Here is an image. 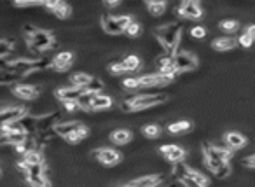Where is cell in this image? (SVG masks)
<instances>
[{"mask_svg": "<svg viewBox=\"0 0 255 187\" xmlns=\"http://www.w3.org/2000/svg\"><path fill=\"white\" fill-rule=\"evenodd\" d=\"M108 70H110V74H114V76H121V74H124V67L121 65V61H116V63H112L110 67H108Z\"/></svg>", "mask_w": 255, "mask_h": 187, "instance_id": "cell-43", "label": "cell"}, {"mask_svg": "<svg viewBox=\"0 0 255 187\" xmlns=\"http://www.w3.org/2000/svg\"><path fill=\"white\" fill-rule=\"evenodd\" d=\"M16 147V152L18 154H26V152H30V151H35V142L33 140H30V138H26V140H23L21 143H18V145H14Z\"/></svg>", "mask_w": 255, "mask_h": 187, "instance_id": "cell-36", "label": "cell"}, {"mask_svg": "<svg viewBox=\"0 0 255 187\" xmlns=\"http://www.w3.org/2000/svg\"><path fill=\"white\" fill-rule=\"evenodd\" d=\"M238 21H234V20H226V21H222L220 23V28H222L224 32H228V33H234L236 30H238Z\"/></svg>", "mask_w": 255, "mask_h": 187, "instance_id": "cell-39", "label": "cell"}, {"mask_svg": "<svg viewBox=\"0 0 255 187\" xmlns=\"http://www.w3.org/2000/svg\"><path fill=\"white\" fill-rule=\"evenodd\" d=\"M40 89L37 86H30V84H20L14 88V95L20 96L23 100H35L39 96Z\"/></svg>", "mask_w": 255, "mask_h": 187, "instance_id": "cell-19", "label": "cell"}, {"mask_svg": "<svg viewBox=\"0 0 255 187\" xmlns=\"http://www.w3.org/2000/svg\"><path fill=\"white\" fill-rule=\"evenodd\" d=\"M131 23V16L129 14H124V16H103L102 25H103V30L112 35H119L124 33V28Z\"/></svg>", "mask_w": 255, "mask_h": 187, "instance_id": "cell-6", "label": "cell"}, {"mask_svg": "<svg viewBox=\"0 0 255 187\" xmlns=\"http://www.w3.org/2000/svg\"><path fill=\"white\" fill-rule=\"evenodd\" d=\"M203 152H204V163H206V166L213 171V175H215L217 179L222 180L231 173L229 164L224 163V161L220 160L213 145H210V143H203Z\"/></svg>", "mask_w": 255, "mask_h": 187, "instance_id": "cell-2", "label": "cell"}, {"mask_svg": "<svg viewBox=\"0 0 255 187\" xmlns=\"http://www.w3.org/2000/svg\"><path fill=\"white\" fill-rule=\"evenodd\" d=\"M123 187H131V186H129V184H128V186H123Z\"/></svg>", "mask_w": 255, "mask_h": 187, "instance_id": "cell-54", "label": "cell"}, {"mask_svg": "<svg viewBox=\"0 0 255 187\" xmlns=\"http://www.w3.org/2000/svg\"><path fill=\"white\" fill-rule=\"evenodd\" d=\"M93 154L96 156V160L102 164H107V166H114L121 161V152L114 151V149H98Z\"/></svg>", "mask_w": 255, "mask_h": 187, "instance_id": "cell-10", "label": "cell"}, {"mask_svg": "<svg viewBox=\"0 0 255 187\" xmlns=\"http://www.w3.org/2000/svg\"><path fill=\"white\" fill-rule=\"evenodd\" d=\"M107 5H108V7H117V5H119V2H117V0H116V2H107Z\"/></svg>", "mask_w": 255, "mask_h": 187, "instance_id": "cell-52", "label": "cell"}, {"mask_svg": "<svg viewBox=\"0 0 255 187\" xmlns=\"http://www.w3.org/2000/svg\"><path fill=\"white\" fill-rule=\"evenodd\" d=\"M140 32H142V27H140V23H136V21H133V20H131V23L124 28V33H128L129 37H136Z\"/></svg>", "mask_w": 255, "mask_h": 187, "instance_id": "cell-40", "label": "cell"}, {"mask_svg": "<svg viewBox=\"0 0 255 187\" xmlns=\"http://www.w3.org/2000/svg\"><path fill=\"white\" fill-rule=\"evenodd\" d=\"M192 123L189 121H178V123H173L168 126V132L173 133V135H180V133H185V132H191Z\"/></svg>", "mask_w": 255, "mask_h": 187, "instance_id": "cell-29", "label": "cell"}, {"mask_svg": "<svg viewBox=\"0 0 255 187\" xmlns=\"http://www.w3.org/2000/svg\"><path fill=\"white\" fill-rule=\"evenodd\" d=\"M23 161L25 163L28 164V166H33V164H40V163H44L42 161V156H40V152L37 151H30V152H26V154L23 156Z\"/></svg>", "mask_w": 255, "mask_h": 187, "instance_id": "cell-33", "label": "cell"}, {"mask_svg": "<svg viewBox=\"0 0 255 187\" xmlns=\"http://www.w3.org/2000/svg\"><path fill=\"white\" fill-rule=\"evenodd\" d=\"M16 7H35V5H42V2H35V0H32V2H16Z\"/></svg>", "mask_w": 255, "mask_h": 187, "instance_id": "cell-46", "label": "cell"}, {"mask_svg": "<svg viewBox=\"0 0 255 187\" xmlns=\"http://www.w3.org/2000/svg\"><path fill=\"white\" fill-rule=\"evenodd\" d=\"M180 35H182V27L180 23H166L155 30V37L161 42L164 49H166L168 56L173 54L177 48H178Z\"/></svg>", "mask_w": 255, "mask_h": 187, "instance_id": "cell-1", "label": "cell"}, {"mask_svg": "<svg viewBox=\"0 0 255 187\" xmlns=\"http://www.w3.org/2000/svg\"><path fill=\"white\" fill-rule=\"evenodd\" d=\"M121 65H123L126 72H135V70H138V68H140L142 61H140L138 56L128 54V56H124V60H121Z\"/></svg>", "mask_w": 255, "mask_h": 187, "instance_id": "cell-25", "label": "cell"}, {"mask_svg": "<svg viewBox=\"0 0 255 187\" xmlns=\"http://www.w3.org/2000/svg\"><path fill=\"white\" fill-rule=\"evenodd\" d=\"M84 124L79 123V121H68V123H61V124H56L54 126V133L56 135L63 136V138H67V136L74 135V133H77L79 130H82Z\"/></svg>", "mask_w": 255, "mask_h": 187, "instance_id": "cell-13", "label": "cell"}, {"mask_svg": "<svg viewBox=\"0 0 255 187\" xmlns=\"http://www.w3.org/2000/svg\"><path fill=\"white\" fill-rule=\"evenodd\" d=\"M254 163H255V156H248L247 160H241V164H245L247 168H254Z\"/></svg>", "mask_w": 255, "mask_h": 187, "instance_id": "cell-48", "label": "cell"}, {"mask_svg": "<svg viewBox=\"0 0 255 187\" xmlns=\"http://www.w3.org/2000/svg\"><path fill=\"white\" fill-rule=\"evenodd\" d=\"M18 168H20L21 171H26V168H28V164L25 163V161H20V163H18Z\"/></svg>", "mask_w": 255, "mask_h": 187, "instance_id": "cell-51", "label": "cell"}, {"mask_svg": "<svg viewBox=\"0 0 255 187\" xmlns=\"http://www.w3.org/2000/svg\"><path fill=\"white\" fill-rule=\"evenodd\" d=\"M124 88L126 89H140V80L138 77H128L126 80H124Z\"/></svg>", "mask_w": 255, "mask_h": 187, "instance_id": "cell-42", "label": "cell"}, {"mask_svg": "<svg viewBox=\"0 0 255 187\" xmlns=\"http://www.w3.org/2000/svg\"><path fill=\"white\" fill-rule=\"evenodd\" d=\"M159 152L168 161H172V163H178V161H182L183 158H185V151H183L182 147H178V145H173V143L163 145V147L159 149Z\"/></svg>", "mask_w": 255, "mask_h": 187, "instance_id": "cell-12", "label": "cell"}, {"mask_svg": "<svg viewBox=\"0 0 255 187\" xmlns=\"http://www.w3.org/2000/svg\"><path fill=\"white\" fill-rule=\"evenodd\" d=\"M112 107V98L107 95H95L91 102V110H105Z\"/></svg>", "mask_w": 255, "mask_h": 187, "instance_id": "cell-22", "label": "cell"}, {"mask_svg": "<svg viewBox=\"0 0 255 187\" xmlns=\"http://www.w3.org/2000/svg\"><path fill=\"white\" fill-rule=\"evenodd\" d=\"M142 132H144V135L147 138H157L161 135V126H157V124H147V126H144Z\"/></svg>", "mask_w": 255, "mask_h": 187, "instance_id": "cell-37", "label": "cell"}, {"mask_svg": "<svg viewBox=\"0 0 255 187\" xmlns=\"http://www.w3.org/2000/svg\"><path fill=\"white\" fill-rule=\"evenodd\" d=\"M172 65L175 68V72H191V70H196L200 61L196 58L192 53H177V54H172Z\"/></svg>", "mask_w": 255, "mask_h": 187, "instance_id": "cell-5", "label": "cell"}, {"mask_svg": "<svg viewBox=\"0 0 255 187\" xmlns=\"http://www.w3.org/2000/svg\"><path fill=\"white\" fill-rule=\"evenodd\" d=\"M12 48H14V42L11 39L0 40V58H5L12 51Z\"/></svg>", "mask_w": 255, "mask_h": 187, "instance_id": "cell-38", "label": "cell"}, {"mask_svg": "<svg viewBox=\"0 0 255 187\" xmlns=\"http://www.w3.org/2000/svg\"><path fill=\"white\" fill-rule=\"evenodd\" d=\"M178 12L183 18H189V20H200V18H203V9H201V5L198 4V2H192V0L183 2V4L180 5Z\"/></svg>", "mask_w": 255, "mask_h": 187, "instance_id": "cell-11", "label": "cell"}, {"mask_svg": "<svg viewBox=\"0 0 255 187\" xmlns=\"http://www.w3.org/2000/svg\"><path fill=\"white\" fill-rule=\"evenodd\" d=\"M70 80H72V86H77V88H86L88 86V82L91 80V76H88V74H84V72H77V74H74L72 77H70Z\"/></svg>", "mask_w": 255, "mask_h": 187, "instance_id": "cell-30", "label": "cell"}, {"mask_svg": "<svg viewBox=\"0 0 255 187\" xmlns=\"http://www.w3.org/2000/svg\"><path fill=\"white\" fill-rule=\"evenodd\" d=\"M42 5L48 9H51V12L54 14V16L61 18V20H65V18H68V14L72 12V9H70V5L67 4V2H61V0H56V2H42Z\"/></svg>", "mask_w": 255, "mask_h": 187, "instance_id": "cell-16", "label": "cell"}, {"mask_svg": "<svg viewBox=\"0 0 255 187\" xmlns=\"http://www.w3.org/2000/svg\"><path fill=\"white\" fill-rule=\"evenodd\" d=\"M172 187H187V186H185V184H183V182H175Z\"/></svg>", "mask_w": 255, "mask_h": 187, "instance_id": "cell-53", "label": "cell"}, {"mask_svg": "<svg viewBox=\"0 0 255 187\" xmlns=\"http://www.w3.org/2000/svg\"><path fill=\"white\" fill-rule=\"evenodd\" d=\"M245 33H247L248 37H252V39H254V37H255V27H254V25H250V27L247 28V32H245Z\"/></svg>", "mask_w": 255, "mask_h": 187, "instance_id": "cell-50", "label": "cell"}, {"mask_svg": "<svg viewBox=\"0 0 255 187\" xmlns=\"http://www.w3.org/2000/svg\"><path fill=\"white\" fill-rule=\"evenodd\" d=\"M140 80V88H157V86H166L172 80L166 79V77L159 76V74H151V76L138 77Z\"/></svg>", "mask_w": 255, "mask_h": 187, "instance_id": "cell-15", "label": "cell"}, {"mask_svg": "<svg viewBox=\"0 0 255 187\" xmlns=\"http://www.w3.org/2000/svg\"><path fill=\"white\" fill-rule=\"evenodd\" d=\"M2 130V142H7V143H21L23 140L28 138V135L23 132V130H5V128H0Z\"/></svg>", "mask_w": 255, "mask_h": 187, "instance_id": "cell-18", "label": "cell"}, {"mask_svg": "<svg viewBox=\"0 0 255 187\" xmlns=\"http://www.w3.org/2000/svg\"><path fill=\"white\" fill-rule=\"evenodd\" d=\"M33 32H35V28H33L32 25H25V33H26L28 37L33 35Z\"/></svg>", "mask_w": 255, "mask_h": 187, "instance_id": "cell-49", "label": "cell"}, {"mask_svg": "<svg viewBox=\"0 0 255 187\" xmlns=\"http://www.w3.org/2000/svg\"><path fill=\"white\" fill-rule=\"evenodd\" d=\"M224 142L228 143L231 149H241L247 145V138H245L243 135H239V133H226V136H224Z\"/></svg>", "mask_w": 255, "mask_h": 187, "instance_id": "cell-21", "label": "cell"}, {"mask_svg": "<svg viewBox=\"0 0 255 187\" xmlns=\"http://www.w3.org/2000/svg\"><path fill=\"white\" fill-rule=\"evenodd\" d=\"M187 173H189V166L182 161L175 163V168H173V177L177 179V182H182V180L187 179Z\"/></svg>", "mask_w": 255, "mask_h": 187, "instance_id": "cell-31", "label": "cell"}, {"mask_svg": "<svg viewBox=\"0 0 255 187\" xmlns=\"http://www.w3.org/2000/svg\"><path fill=\"white\" fill-rule=\"evenodd\" d=\"M166 100H168L166 95H136L128 98V104H129L131 112H140L145 110V108H152L155 105L164 104Z\"/></svg>", "mask_w": 255, "mask_h": 187, "instance_id": "cell-3", "label": "cell"}, {"mask_svg": "<svg viewBox=\"0 0 255 187\" xmlns=\"http://www.w3.org/2000/svg\"><path fill=\"white\" fill-rule=\"evenodd\" d=\"M58 119H60V112H46L42 116H37L35 132L39 133L54 132V126L58 124Z\"/></svg>", "mask_w": 255, "mask_h": 187, "instance_id": "cell-8", "label": "cell"}, {"mask_svg": "<svg viewBox=\"0 0 255 187\" xmlns=\"http://www.w3.org/2000/svg\"><path fill=\"white\" fill-rule=\"evenodd\" d=\"M131 132H128V130H117V132H114L110 135V140L114 143H117V145H124V143L131 142Z\"/></svg>", "mask_w": 255, "mask_h": 187, "instance_id": "cell-27", "label": "cell"}, {"mask_svg": "<svg viewBox=\"0 0 255 187\" xmlns=\"http://www.w3.org/2000/svg\"><path fill=\"white\" fill-rule=\"evenodd\" d=\"M238 44L232 37H220V39H217V40H213V48L217 49V51H228V49H232L234 46Z\"/></svg>", "mask_w": 255, "mask_h": 187, "instance_id": "cell-26", "label": "cell"}, {"mask_svg": "<svg viewBox=\"0 0 255 187\" xmlns=\"http://www.w3.org/2000/svg\"><path fill=\"white\" fill-rule=\"evenodd\" d=\"M26 114L23 107H9V108H2L0 110V128L7 126L11 123H18L21 117Z\"/></svg>", "mask_w": 255, "mask_h": 187, "instance_id": "cell-9", "label": "cell"}, {"mask_svg": "<svg viewBox=\"0 0 255 187\" xmlns=\"http://www.w3.org/2000/svg\"><path fill=\"white\" fill-rule=\"evenodd\" d=\"M215 151H217V154H219L220 160H222L224 163L229 164V161H231V158H232V152L229 151V149H224V147H215Z\"/></svg>", "mask_w": 255, "mask_h": 187, "instance_id": "cell-41", "label": "cell"}, {"mask_svg": "<svg viewBox=\"0 0 255 187\" xmlns=\"http://www.w3.org/2000/svg\"><path fill=\"white\" fill-rule=\"evenodd\" d=\"M21 80L20 76L16 74H12V72H7V70H0V86H4V84H14Z\"/></svg>", "mask_w": 255, "mask_h": 187, "instance_id": "cell-35", "label": "cell"}, {"mask_svg": "<svg viewBox=\"0 0 255 187\" xmlns=\"http://www.w3.org/2000/svg\"><path fill=\"white\" fill-rule=\"evenodd\" d=\"M191 35L194 37V39H203V37L206 35V30H204V27H192Z\"/></svg>", "mask_w": 255, "mask_h": 187, "instance_id": "cell-44", "label": "cell"}, {"mask_svg": "<svg viewBox=\"0 0 255 187\" xmlns=\"http://www.w3.org/2000/svg\"><path fill=\"white\" fill-rule=\"evenodd\" d=\"M65 108H67L68 112H76L77 108H79V105H77V102H63Z\"/></svg>", "mask_w": 255, "mask_h": 187, "instance_id": "cell-47", "label": "cell"}, {"mask_svg": "<svg viewBox=\"0 0 255 187\" xmlns=\"http://www.w3.org/2000/svg\"><path fill=\"white\" fill-rule=\"evenodd\" d=\"M163 182V175H145L140 177V179H135L133 182H129L131 187H157Z\"/></svg>", "mask_w": 255, "mask_h": 187, "instance_id": "cell-20", "label": "cell"}, {"mask_svg": "<svg viewBox=\"0 0 255 187\" xmlns=\"http://www.w3.org/2000/svg\"><path fill=\"white\" fill-rule=\"evenodd\" d=\"M93 98H95V95H91V93H86L84 91L82 95L77 98V105H79V108H82V110H91V102Z\"/></svg>", "mask_w": 255, "mask_h": 187, "instance_id": "cell-34", "label": "cell"}, {"mask_svg": "<svg viewBox=\"0 0 255 187\" xmlns=\"http://www.w3.org/2000/svg\"><path fill=\"white\" fill-rule=\"evenodd\" d=\"M74 63V54L68 51H61L52 58V70H58V72H63L67 68H70V65Z\"/></svg>", "mask_w": 255, "mask_h": 187, "instance_id": "cell-14", "label": "cell"}, {"mask_svg": "<svg viewBox=\"0 0 255 187\" xmlns=\"http://www.w3.org/2000/svg\"><path fill=\"white\" fill-rule=\"evenodd\" d=\"M102 89H103V82L100 79H95L91 77V80L88 82V86L84 88L86 93H91V95H102Z\"/></svg>", "mask_w": 255, "mask_h": 187, "instance_id": "cell-32", "label": "cell"}, {"mask_svg": "<svg viewBox=\"0 0 255 187\" xmlns=\"http://www.w3.org/2000/svg\"><path fill=\"white\" fill-rule=\"evenodd\" d=\"M187 180H191L196 187H208V179L198 170H192L189 168V173H187Z\"/></svg>", "mask_w": 255, "mask_h": 187, "instance_id": "cell-23", "label": "cell"}, {"mask_svg": "<svg viewBox=\"0 0 255 187\" xmlns=\"http://www.w3.org/2000/svg\"><path fill=\"white\" fill-rule=\"evenodd\" d=\"M52 46H54V39L46 30H35L33 35L28 37V48L32 49L33 53H37V54L46 51V49H51Z\"/></svg>", "mask_w": 255, "mask_h": 187, "instance_id": "cell-4", "label": "cell"}, {"mask_svg": "<svg viewBox=\"0 0 255 187\" xmlns=\"http://www.w3.org/2000/svg\"><path fill=\"white\" fill-rule=\"evenodd\" d=\"M238 42H239V44H241V46H243V48H250L252 42H254V39H252V37H248L247 33H243V35L239 37Z\"/></svg>", "mask_w": 255, "mask_h": 187, "instance_id": "cell-45", "label": "cell"}, {"mask_svg": "<svg viewBox=\"0 0 255 187\" xmlns=\"http://www.w3.org/2000/svg\"><path fill=\"white\" fill-rule=\"evenodd\" d=\"M84 93L82 88H77V86H67V88H60L56 91V96L61 100V102H77L80 95Z\"/></svg>", "mask_w": 255, "mask_h": 187, "instance_id": "cell-17", "label": "cell"}, {"mask_svg": "<svg viewBox=\"0 0 255 187\" xmlns=\"http://www.w3.org/2000/svg\"><path fill=\"white\" fill-rule=\"evenodd\" d=\"M20 126L23 128V132L26 133V135H30V133L35 132V123H37V117L32 116V114H25L23 117H21L20 121Z\"/></svg>", "mask_w": 255, "mask_h": 187, "instance_id": "cell-24", "label": "cell"}, {"mask_svg": "<svg viewBox=\"0 0 255 187\" xmlns=\"http://www.w3.org/2000/svg\"><path fill=\"white\" fill-rule=\"evenodd\" d=\"M26 180L32 187H51L49 180L46 179V170H44V163L40 164H33V166L26 168Z\"/></svg>", "mask_w": 255, "mask_h": 187, "instance_id": "cell-7", "label": "cell"}, {"mask_svg": "<svg viewBox=\"0 0 255 187\" xmlns=\"http://www.w3.org/2000/svg\"><path fill=\"white\" fill-rule=\"evenodd\" d=\"M147 7H149V11H151L152 16H163L164 11H166V7H168V4L164 2V0H157V2L149 0Z\"/></svg>", "mask_w": 255, "mask_h": 187, "instance_id": "cell-28", "label": "cell"}]
</instances>
